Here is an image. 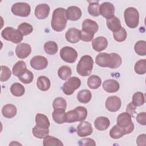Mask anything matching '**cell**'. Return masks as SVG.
Returning <instances> with one entry per match:
<instances>
[{
    "mask_svg": "<svg viewBox=\"0 0 146 146\" xmlns=\"http://www.w3.org/2000/svg\"><path fill=\"white\" fill-rule=\"evenodd\" d=\"M95 62L100 67L117 68L121 65L122 60L120 56L116 53L101 52L96 56Z\"/></svg>",
    "mask_w": 146,
    "mask_h": 146,
    "instance_id": "1",
    "label": "cell"
},
{
    "mask_svg": "<svg viewBox=\"0 0 146 146\" xmlns=\"http://www.w3.org/2000/svg\"><path fill=\"white\" fill-rule=\"evenodd\" d=\"M67 19L66 10L62 7H58L54 10L51 19V27L55 31H63L66 26Z\"/></svg>",
    "mask_w": 146,
    "mask_h": 146,
    "instance_id": "2",
    "label": "cell"
},
{
    "mask_svg": "<svg viewBox=\"0 0 146 146\" xmlns=\"http://www.w3.org/2000/svg\"><path fill=\"white\" fill-rule=\"evenodd\" d=\"M98 29V25L95 21L89 19H85L82 23V29L80 31V39L84 42L91 41Z\"/></svg>",
    "mask_w": 146,
    "mask_h": 146,
    "instance_id": "3",
    "label": "cell"
},
{
    "mask_svg": "<svg viewBox=\"0 0 146 146\" xmlns=\"http://www.w3.org/2000/svg\"><path fill=\"white\" fill-rule=\"evenodd\" d=\"M94 65L92 58L88 55L83 56L76 66L77 72L82 76H87L92 72Z\"/></svg>",
    "mask_w": 146,
    "mask_h": 146,
    "instance_id": "4",
    "label": "cell"
},
{
    "mask_svg": "<svg viewBox=\"0 0 146 146\" xmlns=\"http://www.w3.org/2000/svg\"><path fill=\"white\" fill-rule=\"evenodd\" d=\"M87 116V109L82 106H78L74 110L66 113V122L71 123L84 121Z\"/></svg>",
    "mask_w": 146,
    "mask_h": 146,
    "instance_id": "5",
    "label": "cell"
},
{
    "mask_svg": "<svg viewBox=\"0 0 146 146\" xmlns=\"http://www.w3.org/2000/svg\"><path fill=\"white\" fill-rule=\"evenodd\" d=\"M124 17L125 24L128 27H137L139 22V14L136 9L132 7L127 8L124 12Z\"/></svg>",
    "mask_w": 146,
    "mask_h": 146,
    "instance_id": "6",
    "label": "cell"
},
{
    "mask_svg": "<svg viewBox=\"0 0 146 146\" xmlns=\"http://www.w3.org/2000/svg\"><path fill=\"white\" fill-rule=\"evenodd\" d=\"M1 35L5 40L14 43H19L23 40V35L16 29L11 27H5L1 32Z\"/></svg>",
    "mask_w": 146,
    "mask_h": 146,
    "instance_id": "7",
    "label": "cell"
},
{
    "mask_svg": "<svg viewBox=\"0 0 146 146\" xmlns=\"http://www.w3.org/2000/svg\"><path fill=\"white\" fill-rule=\"evenodd\" d=\"M117 124L124 128L126 131L127 134L131 133L134 129V124L132 121L131 116L127 112H123L118 115Z\"/></svg>",
    "mask_w": 146,
    "mask_h": 146,
    "instance_id": "8",
    "label": "cell"
},
{
    "mask_svg": "<svg viewBox=\"0 0 146 146\" xmlns=\"http://www.w3.org/2000/svg\"><path fill=\"white\" fill-rule=\"evenodd\" d=\"M80 79L76 76L71 77L63 84L62 87L63 92L67 95H70L80 86Z\"/></svg>",
    "mask_w": 146,
    "mask_h": 146,
    "instance_id": "9",
    "label": "cell"
},
{
    "mask_svg": "<svg viewBox=\"0 0 146 146\" xmlns=\"http://www.w3.org/2000/svg\"><path fill=\"white\" fill-rule=\"evenodd\" d=\"M11 11L15 15L26 17L30 14L31 7L27 3L17 2L12 6Z\"/></svg>",
    "mask_w": 146,
    "mask_h": 146,
    "instance_id": "10",
    "label": "cell"
},
{
    "mask_svg": "<svg viewBox=\"0 0 146 146\" xmlns=\"http://www.w3.org/2000/svg\"><path fill=\"white\" fill-rule=\"evenodd\" d=\"M60 56L64 62L72 63L76 61L78 58V52L72 47L65 46L60 50Z\"/></svg>",
    "mask_w": 146,
    "mask_h": 146,
    "instance_id": "11",
    "label": "cell"
},
{
    "mask_svg": "<svg viewBox=\"0 0 146 146\" xmlns=\"http://www.w3.org/2000/svg\"><path fill=\"white\" fill-rule=\"evenodd\" d=\"M121 101L116 96H109L106 101V107L110 112H115L117 111L121 107Z\"/></svg>",
    "mask_w": 146,
    "mask_h": 146,
    "instance_id": "12",
    "label": "cell"
},
{
    "mask_svg": "<svg viewBox=\"0 0 146 146\" xmlns=\"http://www.w3.org/2000/svg\"><path fill=\"white\" fill-rule=\"evenodd\" d=\"M99 13L107 19H109L114 16L115 7L110 2H103L99 7Z\"/></svg>",
    "mask_w": 146,
    "mask_h": 146,
    "instance_id": "13",
    "label": "cell"
},
{
    "mask_svg": "<svg viewBox=\"0 0 146 146\" xmlns=\"http://www.w3.org/2000/svg\"><path fill=\"white\" fill-rule=\"evenodd\" d=\"M47 65V59L43 56H35L30 60V66L34 70H40L44 69L46 68Z\"/></svg>",
    "mask_w": 146,
    "mask_h": 146,
    "instance_id": "14",
    "label": "cell"
},
{
    "mask_svg": "<svg viewBox=\"0 0 146 146\" xmlns=\"http://www.w3.org/2000/svg\"><path fill=\"white\" fill-rule=\"evenodd\" d=\"M93 129L91 123L86 121H82L77 127L76 133L80 137H85L91 135Z\"/></svg>",
    "mask_w": 146,
    "mask_h": 146,
    "instance_id": "15",
    "label": "cell"
},
{
    "mask_svg": "<svg viewBox=\"0 0 146 146\" xmlns=\"http://www.w3.org/2000/svg\"><path fill=\"white\" fill-rule=\"evenodd\" d=\"M31 52V48L29 44L22 43L18 44L15 48L17 56L21 59H24L27 57Z\"/></svg>",
    "mask_w": 146,
    "mask_h": 146,
    "instance_id": "16",
    "label": "cell"
},
{
    "mask_svg": "<svg viewBox=\"0 0 146 146\" xmlns=\"http://www.w3.org/2000/svg\"><path fill=\"white\" fill-rule=\"evenodd\" d=\"M50 10V7L47 4L38 5L35 9V15L39 19H44L48 16Z\"/></svg>",
    "mask_w": 146,
    "mask_h": 146,
    "instance_id": "17",
    "label": "cell"
},
{
    "mask_svg": "<svg viewBox=\"0 0 146 146\" xmlns=\"http://www.w3.org/2000/svg\"><path fill=\"white\" fill-rule=\"evenodd\" d=\"M66 40L71 43H76L80 39L81 31L75 28L69 29L65 35Z\"/></svg>",
    "mask_w": 146,
    "mask_h": 146,
    "instance_id": "18",
    "label": "cell"
},
{
    "mask_svg": "<svg viewBox=\"0 0 146 146\" xmlns=\"http://www.w3.org/2000/svg\"><path fill=\"white\" fill-rule=\"evenodd\" d=\"M92 46L96 51L100 52L107 48L108 46V40L104 36H98L92 40Z\"/></svg>",
    "mask_w": 146,
    "mask_h": 146,
    "instance_id": "19",
    "label": "cell"
},
{
    "mask_svg": "<svg viewBox=\"0 0 146 146\" xmlns=\"http://www.w3.org/2000/svg\"><path fill=\"white\" fill-rule=\"evenodd\" d=\"M82 16V11L77 6H70L66 10V17L67 19L75 21L78 20Z\"/></svg>",
    "mask_w": 146,
    "mask_h": 146,
    "instance_id": "20",
    "label": "cell"
},
{
    "mask_svg": "<svg viewBox=\"0 0 146 146\" xmlns=\"http://www.w3.org/2000/svg\"><path fill=\"white\" fill-rule=\"evenodd\" d=\"M103 87L105 91L113 93L116 92L119 90L120 86L116 80L114 79H107L103 82Z\"/></svg>",
    "mask_w": 146,
    "mask_h": 146,
    "instance_id": "21",
    "label": "cell"
},
{
    "mask_svg": "<svg viewBox=\"0 0 146 146\" xmlns=\"http://www.w3.org/2000/svg\"><path fill=\"white\" fill-rule=\"evenodd\" d=\"M110 125V121L108 117L104 116H100L97 117L94 121L95 128L99 131H104L107 129Z\"/></svg>",
    "mask_w": 146,
    "mask_h": 146,
    "instance_id": "22",
    "label": "cell"
},
{
    "mask_svg": "<svg viewBox=\"0 0 146 146\" xmlns=\"http://www.w3.org/2000/svg\"><path fill=\"white\" fill-rule=\"evenodd\" d=\"M17 110L16 107L11 104H7L5 105L2 109V113L5 117L12 118L17 114Z\"/></svg>",
    "mask_w": 146,
    "mask_h": 146,
    "instance_id": "23",
    "label": "cell"
},
{
    "mask_svg": "<svg viewBox=\"0 0 146 146\" xmlns=\"http://www.w3.org/2000/svg\"><path fill=\"white\" fill-rule=\"evenodd\" d=\"M64 109H54L52 113L54 121L58 124H63L66 122V112Z\"/></svg>",
    "mask_w": 146,
    "mask_h": 146,
    "instance_id": "24",
    "label": "cell"
},
{
    "mask_svg": "<svg viewBox=\"0 0 146 146\" xmlns=\"http://www.w3.org/2000/svg\"><path fill=\"white\" fill-rule=\"evenodd\" d=\"M36 125L40 128H49L50 121L47 116L42 113H37L35 116Z\"/></svg>",
    "mask_w": 146,
    "mask_h": 146,
    "instance_id": "25",
    "label": "cell"
},
{
    "mask_svg": "<svg viewBox=\"0 0 146 146\" xmlns=\"http://www.w3.org/2000/svg\"><path fill=\"white\" fill-rule=\"evenodd\" d=\"M27 70L26 65L25 62L19 60L17 62L13 67V74L19 77L23 74Z\"/></svg>",
    "mask_w": 146,
    "mask_h": 146,
    "instance_id": "26",
    "label": "cell"
},
{
    "mask_svg": "<svg viewBox=\"0 0 146 146\" xmlns=\"http://www.w3.org/2000/svg\"><path fill=\"white\" fill-rule=\"evenodd\" d=\"M36 85L40 90L46 91L50 88L51 83L50 79L47 77L45 76H40L37 79Z\"/></svg>",
    "mask_w": 146,
    "mask_h": 146,
    "instance_id": "27",
    "label": "cell"
},
{
    "mask_svg": "<svg viewBox=\"0 0 146 146\" xmlns=\"http://www.w3.org/2000/svg\"><path fill=\"white\" fill-rule=\"evenodd\" d=\"M106 23L108 28L113 32L118 30L121 27L120 19L115 16L107 19Z\"/></svg>",
    "mask_w": 146,
    "mask_h": 146,
    "instance_id": "28",
    "label": "cell"
},
{
    "mask_svg": "<svg viewBox=\"0 0 146 146\" xmlns=\"http://www.w3.org/2000/svg\"><path fill=\"white\" fill-rule=\"evenodd\" d=\"M127 132L124 128L119 126L117 124L114 125L110 131V135L112 139H117L126 135Z\"/></svg>",
    "mask_w": 146,
    "mask_h": 146,
    "instance_id": "29",
    "label": "cell"
},
{
    "mask_svg": "<svg viewBox=\"0 0 146 146\" xmlns=\"http://www.w3.org/2000/svg\"><path fill=\"white\" fill-rule=\"evenodd\" d=\"M92 98V94L88 90H82L77 94V99L82 103H88Z\"/></svg>",
    "mask_w": 146,
    "mask_h": 146,
    "instance_id": "30",
    "label": "cell"
},
{
    "mask_svg": "<svg viewBox=\"0 0 146 146\" xmlns=\"http://www.w3.org/2000/svg\"><path fill=\"white\" fill-rule=\"evenodd\" d=\"M102 84V80L98 75L90 76L87 80V85L91 89L98 88Z\"/></svg>",
    "mask_w": 146,
    "mask_h": 146,
    "instance_id": "31",
    "label": "cell"
},
{
    "mask_svg": "<svg viewBox=\"0 0 146 146\" xmlns=\"http://www.w3.org/2000/svg\"><path fill=\"white\" fill-rule=\"evenodd\" d=\"M32 131L34 136L38 139H44L49 134V128H40L36 125L33 128Z\"/></svg>",
    "mask_w": 146,
    "mask_h": 146,
    "instance_id": "32",
    "label": "cell"
},
{
    "mask_svg": "<svg viewBox=\"0 0 146 146\" xmlns=\"http://www.w3.org/2000/svg\"><path fill=\"white\" fill-rule=\"evenodd\" d=\"M72 74V71L70 67L67 66H61L58 71V75L59 77L63 80H66L69 79Z\"/></svg>",
    "mask_w": 146,
    "mask_h": 146,
    "instance_id": "33",
    "label": "cell"
},
{
    "mask_svg": "<svg viewBox=\"0 0 146 146\" xmlns=\"http://www.w3.org/2000/svg\"><path fill=\"white\" fill-rule=\"evenodd\" d=\"M44 50L47 54L54 55L58 50V44L54 41H48L44 44Z\"/></svg>",
    "mask_w": 146,
    "mask_h": 146,
    "instance_id": "34",
    "label": "cell"
},
{
    "mask_svg": "<svg viewBox=\"0 0 146 146\" xmlns=\"http://www.w3.org/2000/svg\"><path fill=\"white\" fill-rule=\"evenodd\" d=\"M11 94L15 96H21L25 94V89L24 87L19 83L13 84L10 87Z\"/></svg>",
    "mask_w": 146,
    "mask_h": 146,
    "instance_id": "35",
    "label": "cell"
},
{
    "mask_svg": "<svg viewBox=\"0 0 146 146\" xmlns=\"http://www.w3.org/2000/svg\"><path fill=\"white\" fill-rule=\"evenodd\" d=\"M44 146H62L63 144L58 139L51 136H47L43 141Z\"/></svg>",
    "mask_w": 146,
    "mask_h": 146,
    "instance_id": "36",
    "label": "cell"
},
{
    "mask_svg": "<svg viewBox=\"0 0 146 146\" xmlns=\"http://www.w3.org/2000/svg\"><path fill=\"white\" fill-rule=\"evenodd\" d=\"M135 52L141 56H144L146 54V42L145 40L137 41L134 46Z\"/></svg>",
    "mask_w": 146,
    "mask_h": 146,
    "instance_id": "37",
    "label": "cell"
},
{
    "mask_svg": "<svg viewBox=\"0 0 146 146\" xmlns=\"http://www.w3.org/2000/svg\"><path fill=\"white\" fill-rule=\"evenodd\" d=\"M17 30L23 36L27 35L32 33L33 31V27L29 23L26 22H23L20 24Z\"/></svg>",
    "mask_w": 146,
    "mask_h": 146,
    "instance_id": "38",
    "label": "cell"
},
{
    "mask_svg": "<svg viewBox=\"0 0 146 146\" xmlns=\"http://www.w3.org/2000/svg\"><path fill=\"white\" fill-rule=\"evenodd\" d=\"M134 70L136 73L139 75H143L146 72V60L140 59L135 64Z\"/></svg>",
    "mask_w": 146,
    "mask_h": 146,
    "instance_id": "39",
    "label": "cell"
},
{
    "mask_svg": "<svg viewBox=\"0 0 146 146\" xmlns=\"http://www.w3.org/2000/svg\"><path fill=\"white\" fill-rule=\"evenodd\" d=\"M127 31L124 28L121 27L118 30L113 32V36L115 40L119 42H123L127 38Z\"/></svg>",
    "mask_w": 146,
    "mask_h": 146,
    "instance_id": "40",
    "label": "cell"
},
{
    "mask_svg": "<svg viewBox=\"0 0 146 146\" xmlns=\"http://www.w3.org/2000/svg\"><path fill=\"white\" fill-rule=\"evenodd\" d=\"M136 107L141 106L145 103V98L143 93L141 92H135L132 96V102Z\"/></svg>",
    "mask_w": 146,
    "mask_h": 146,
    "instance_id": "41",
    "label": "cell"
},
{
    "mask_svg": "<svg viewBox=\"0 0 146 146\" xmlns=\"http://www.w3.org/2000/svg\"><path fill=\"white\" fill-rule=\"evenodd\" d=\"M99 7L100 5L99 4V1L91 2L88 7V13L94 17H98L100 15Z\"/></svg>",
    "mask_w": 146,
    "mask_h": 146,
    "instance_id": "42",
    "label": "cell"
},
{
    "mask_svg": "<svg viewBox=\"0 0 146 146\" xmlns=\"http://www.w3.org/2000/svg\"><path fill=\"white\" fill-rule=\"evenodd\" d=\"M54 109H64L66 110L67 107V102L66 100L62 97L55 98L52 103Z\"/></svg>",
    "mask_w": 146,
    "mask_h": 146,
    "instance_id": "43",
    "label": "cell"
},
{
    "mask_svg": "<svg viewBox=\"0 0 146 146\" xmlns=\"http://www.w3.org/2000/svg\"><path fill=\"white\" fill-rule=\"evenodd\" d=\"M21 82L24 84H30L32 82L34 79L33 74L29 70H27L26 72L21 76L18 77Z\"/></svg>",
    "mask_w": 146,
    "mask_h": 146,
    "instance_id": "44",
    "label": "cell"
},
{
    "mask_svg": "<svg viewBox=\"0 0 146 146\" xmlns=\"http://www.w3.org/2000/svg\"><path fill=\"white\" fill-rule=\"evenodd\" d=\"M11 72L10 70L5 66H1V76L0 80L1 82L7 81L11 76Z\"/></svg>",
    "mask_w": 146,
    "mask_h": 146,
    "instance_id": "45",
    "label": "cell"
},
{
    "mask_svg": "<svg viewBox=\"0 0 146 146\" xmlns=\"http://www.w3.org/2000/svg\"><path fill=\"white\" fill-rule=\"evenodd\" d=\"M136 121L139 124L145 125L146 124V113L143 112L138 113L136 116Z\"/></svg>",
    "mask_w": 146,
    "mask_h": 146,
    "instance_id": "46",
    "label": "cell"
},
{
    "mask_svg": "<svg viewBox=\"0 0 146 146\" xmlns=\"http://www.w3.org/2000/svg\"><path fill=\"white\" fill-rule=\"evenodd\" d=\"M78 144L79 145H95V141L90 138H85L79 141Z\"/></svg>",
    "mask_w": 146,
    "mask_h": 146,
    "instance_id": "47",
    "label": "cell"
},
{
    "mask_svg": "<svg viewBox=\"0 0 146 146\" xmlns=\"http://www.w3.org/2000/svg\"><path fill=\"white\" fill-rule=\"evenodd\" d=\"M136 106L132 103L131 102L129 103L127 106V108H126V112H127L128 113H129L130 115V116L132 117L133 116L134 114L135 113L136 111Z\"/></svg>",
    "mask_w": 146,
    "mask_h": 146,
    "instance_id": "48",
    "label": "cell"
},
{
    "mask_svg": "<svg viewBox=\"0 0 146 146\" xmlns=\"http://www.w3.org/2000/svg\"><path fill=\"white\" fill-rule=\"evenodd\" d=\"M136 143L139 146L145 145V144H146V135H145V134L140 135L136 139Z\"/></svg>",
    "mask_w": 146,
    "mask_h": 146,
    "instance_id": "49",
    "label": "cell"
}]
</instances>
